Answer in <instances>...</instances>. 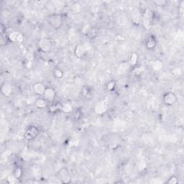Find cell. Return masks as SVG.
I'll return each mask as SVG.
<instances>
[{
    "instance_id": "277c9868",
    "label": "cell",
    "mask_w": 184,
    "mask_h": 184,
    "mask_svg": "<svg viewBox=\"0 0 184 184\" xmlns=\"http://www.w3.org/2000/svg\"><path fill=\"white\" fill-rule=\"evenodd\" d=\"M163 101L165 105L167 106H173L178 101V97L173 92H167L163 96Z\"/></svg>"
},
{
    "instance_id": "7402d4cb",
    "label": "cell",
    "mask_w": 184,
    "mask_h": 184,
    "mask_svg": "<svg viewBox=\"0 0 184 184\" xmlns=\"http://www.w3.org/2000/svg\"><path fill=\"white\" fill-rule=\"evenodd\" d=\"M139 60V56L138 54L136 53H132L131 54V56L130 58V64H131L132 66H136L137 65V63H138Z\"/></svg>"
},
{
    "instance_id": "8fae6325",
    "label": "cell",
    "mask_w": 184,
    "mask_h": 184,
    "mask_svg": "<svg viewBox=\"0 0 184 184\" xmlns=\"http://www.w3.org/2000/svg\"><path fill=\"white\" fill-rule=\"evenodd\" d=\"M58 176H59V179L61 181L62 183H68L71 181V176H70L69 171L68 169L66 168V167H64V168H61L58 171Z\"/></svg>"
},
{
    "instance_id": "44dd1931",
    "label": "cell",
    "mask_w": 184,
    "mask_h": 184,
    "mask_svg": "<svg viewBox=\"0 0 184 184\" xmlns=\"http://www.w3.org/2000/svg\"><path fill=\"white\" fill-rule=\"evenodd\" d=\"M116 83L115 80H111L107 82L106 85V88L109 92H114L116 89Z\"/></svg>"
},
{
    "instance_id": "d6986e66",
    "label": "cell",
    "mask_w": 184,
    "mask_h": 184,
    "mask_svg": "<svg viewBox=\"0 0 184 184\" xmlns=\"http://www.w3.org/2000/svg\"><path fill=\"white\" fill-rule=\"evenodd\" d=\"M53 76H54L56 79H62L64 78V72L61 68L56 67V68L53 69Z\"/></svg>"
},
{
    "instance_id": "7a4b0ae2",
    "label": "cell",
    "mask_w": 184,
    "mask_h": 184,
    "mask_svg": "<svg viewBox=\"0 0 184 184\" xmlns=\"http://www.w3.org/2000/svg\"><path fill=\"white\" fill-rule=\"evenodd\" d=\"M40 134V130L38 127L35 125H31L27 127L24 133V138L27 141H33Z\"/></svg>"
},
{
    "instance_id": "f1b7e54d",
    "label": "cell",
    "mask_w": 184,
    "mask_h": 184,
    "mask_svg": "<svg viewBox=\"0 0 184 184\" xmlns=\"http://www.w3.org/2000/svg\"><path fill=\"white\" fill-rule=\"evenodd\" d=\"M178 178H177V177L175 176H172L170 177L169 179L167 181V183L169 184H176L178 183Z\"/></svg>"
},
{
    "instance_id": "603a6c76",
    "label": "cell",
    "mask_w": 184,
    "mask_h": 184,
    "mask_svg": "<svg viewBox=\"0 0 184 184\" xmlns=\"http://www.w3.org/2000/svg\"><path fill=\"white\" fill-rule=\"evenodd\" d=\"M37 100L36 97L35 96H30L28 97H27L25 100V104H26L27 106H32L34 104H35V101Z\"/></svg>"
},
{
    "instance_id": "ac0fdd59",
    "label": "cell",
    "mask_w": 184,
    "mask_h": 184,
    "mask_svg": "<svg viewBox=\"0 0 184 184\" xmlns=\"http://www.w3.org/2000/svg\"><path fill=\"white\" fill-rule=\"evenodd\" d=\"M23 174H24V172H23V170L22 167H15V168H14L12 175L17 179V180H20V179L22 178Z\"/></svg>"
},
{
    "instance_id": "484cf974",
    "label": "cell",
    "mask_w": 184,
    "mask_h": 184,
    "mask_svg": "<svg viewBox=\"0 0 184 184\" xmlns=\"http://www.w3.org/2000/svg\"><path fill=\"white\" fill-rule=\"evenodd\" d=\"M24 103H25V101H23L21 98L18 97L15 100V101H14V105L17 107V108H20V107L22 106L23 104Z\"/></svg>"
},
{
    "instance_id": "9a60e30c",
    "label": "cell",
    "mask_w": 184,
    "mask_h": 184,
    "mask_svg": "<svg viewBox=\"0 0 184 184\" xmlns=\"http://www.w3.org/2000/svg\"><path fill=\"white\" fill-rule=\"evenodd\" d=\"M164 64L162 60H155L152 64V68L155 72H160L163 69Z\"/></svg>"
},
{
    "instance_id": "ffe728a7",
    "label": "cell",
    "mask_w": 184,
    "mask_h": 184,
    "mask_svg": "<svg viewBox=\"0 0 184 184\" xmlns=\"http://www.w3.org/2000/svg\"><path fill=\"white\" fill-rule=\"evenodd\" d=\"M59 111H61V107H60V104H55L54 102L50 104L49 106V111L52 114H55L58 112Z\"/></svg>"
},
{
    "instance_id": "8992f818",
    "label": "cell",
    "mask_w": 184,
    "mask_h": 184,
    "mask_svg": "<svg viewBox=\"0 0 184 184\" xmlns=\"http://www.w3.org/2000/svg\"><path fill=\"white\" fill-rule=\"evenodd\" d=\"M43 97L48 102V103H53V102L55 101V97H56V92H55V88L50 87L46 88Z\"/></svg>"
},
{
    "instance_id": "cb8c5ba5",
    "label": "cell",
    "mask_w": 184,
    "mask_h": 184,
    "mask_svg": "<svg viewBox=\"0 0 184 184\" xmlns=\"http://www.w3.org/2000/svg\"><path fill=\"white\" fill-rule=\"evenodd\" d=\"M137 170H138V171L139 172H143L145 170V168L147 167V163L145 162V160H142L138 162V163H137Z\"/></svg>"
},
{
    "instance_id": "83f0119b",
    "label": "cell",
    "mask_w": 184,
    "mask_h": 184,
    "mask_svg": "<svg viewBox=\"0 0 184 184\" xmlns=\"http://www.w3.org/2000/svg\"><path fill=\"white\" fill-rule=\"evenodd\" d=\"M7 183H10V184H13V183H15L16 182H17V179L15 178V176H13L12 174L10 175V176H8V178H7Z\"/></svg>"
},
{
    "instance_id": "e0dca14e",
    "label": "cell",
    "mask_w": 184,
    "mask_h": 184,
    "mask_svg": "<svg viewBox=\"0 0 184 184\" xmlns=\"http://www.w3.org/2000/svg\"><path fill=\"white\" fill-rule=\"evenodd\" d=\"M86 35L90 39H94L98 35V30L96 27H91L86 32Z\"/></svg>"
},
{
    "instance_id": "3957f363",
    "label": "cell",
    "mask_w": 184,
    "mask_h": 184,
    "mask_svg": "<svg viewBox=\"0 0 184 184\" xmlns=\"http://www.w3.org/2000/svg\"><path fill=\"white\" fill-rule=\"evenodd\" d=\"M38 48L42 52L49 53L53 50V41L49 38H43L38 42Z\"/></svg>"
},
{
    "instance_id": "7c38bea8",
    "label": "cell",
    "mask_w": 184,
    "mask_h": 184,
    "mask_svg": "<svg viewBox=\"0 0 184 184\" xmlns=\"http://www.w3.org/2000/svg\"><path fill=\"white\" fill-rule=\"evenodd\" d=\"M86 53H87V50H86L85 48L80 44L76 45L75 49H74V55L77 58H83L85 56Z\"/></svg>"
},
{
    "instance_id": "2e32d148",
    "label": "cell",
    "mask_w": 184,
    "mask_h": 184,
    "mask_svg": "<svg viewBox=\"0 0 184 184\" xmlns=\"http://www.w3.org/2000/svg\"><path fill=\"white\" fill-rule=\"evenodd\" d=\"M48 102L46 101L43 97H40L37 98L35 104V105L36 106L37 108H38L40 109H44L48 106Z\"/></svg>"
},
{
    "instance_id": "52a82bcc",
    "label": "cell",
    "mask_w": 184,
    "mask_h": 184,
    "mask_svg": "<svg viewBox=\"0 0 184 184\" xmlns=\"http://www.w3.org/2000/svg\"><path fill=\"white\" fill-rule=\"evenodd\" d=\"M158 45V40L157 38L153 35H150L148 38H146L145 42V48L149 50H153L157 47Z\"/></svg>"
},
{
    "instance_id": "4fadbf2b",
    "label": "cell",
    "mask_w": 184,
    "mask_h": 184,
    "mask_svg": "<svg viewBox=\"0 0 184 184\" xmlns=\"http://www.w3.org/2000/svg\"><path fill=\"white\" fill-rule=\"evenodd\" d=\"M81 94L83 99H91V97H92V91L89 87L84 86V87L81 88Z\"/></svg>"
},
{
    "instance_id": "ba28073f",
    "label": "cell",
    "mask_w": 184,
    "mask_h": 184,
    "mask_svg": "<svg viewBox=\"0 0 184 184\" xmlns=\"http://www.w3.org/2000/svg\"><path fill=\"white\" fill-rule=\"evenodd\" d=\"M47 87L41 82H36L32 85V91L35 94L39 97H43Z\"/></svg>"
},
{
    "instance_id": "d4e9b609",
    "label": "cell",
    "mask_w": 184,
    "mask_h": 184,
    "mask_svg": "<svg viewBox=\"0 0 184 184\" xmlns=\"http://www.w3.org/2000/svg\"><path fill=\"white\" fill-rule=\"evenodd\" d=\"M83 83H84V81H83V78L80 77V76H76V77L74 78V83H75L76 86H78V87H80L81 88L84 87Z\"/></svg>"
},
{
    "instance_id": "4316f807",
    "label": "cell",
    "mask_w": 184,
    "mask_h": 184,
    "mask_svg": "<svg viewBox=\"0 0 184 184\" xmlns=\"http://www.w3.org/2000/svg\"><path fill=\"white\" fill-rule=\"evenodd\" d=\"M155 5L158 7H164L167 4V1H165V0H157V1L153 2Z\"/></svg>"
},
{
    "instance_id": "5b68a950",
    "label": "cell",
    "mask_w": 184,
    "mask_h": 184,
    "mask_svg": "<svg viewBox=\"0 0 184 184\" xmlns=\"http://www.w3.org/2000/svg\"><path fill=\"white\" fill-rule=\"evenodd\" d=\"M108 109V102L106 99L100 100L96 103L94 106V111L98 115H102Z\"/></svg>"
},
{
    "instance_id": "6da1fadb",
    "label": "cell",
    "mask_w": 184,
    "mask_h": 184,
    "mask_svg": "<svg viewBox=\"0 0 184 184\" xmlns=\"http://www.w3.org/2000/svg\"><path fill=\"white\" fill-rule=\"evenodd\" d=\"M48 22L54 30H59L64 25V17L60 14H50L48 17Z\"/></svg>"
},
{
    "instance_id": "30bf717a",
    "label": "cell",
    "mask_w": 184,
    "mask_h": 184,
    "mask_svg": "<svg viewBox=\"0 0 184 184\" xmlns=\"http://www.w3.org/2000/svg\"><path fill=\"white\" fill-rule=\"evenodd\" d=\"M9 40L15 43H22L24 40V36L22 33L18 31L12 32L8 35Z\"/></svg>"
},
{
    "instance_id": "9c48e42d",
    "label": "cell",
    "mask_w": 184,
    "mask_h": 184,
    "mask_svg": "<svg viewBox=\"0 0 184 184\" xmlns=\"http://www.w3.org/2000/svg\"><path fill=\"white\" fill-rule=\"evenodd\" d=\"M1 93L4 97L10 98L13 94V87L11 83L5 82L2 85Z\"/></svg>"
},
{
    "instance_id": "5bb4252c",
    "label": "cell",
    "mask_w": 184,
    "mask_h": 184,
    "mask_svg": "<svg viewBox=\"0 0 184 184\" xmlns=\"http://www.w3.org/2000/svg\"><path fill=\"white\" fill-rule=\"evenodd\" d=\"M60 107H61V111L64 113H71L73 110V106L72 104L69 101H65L64 103L60 104Z\"/></svg>"
}]
</instances>
